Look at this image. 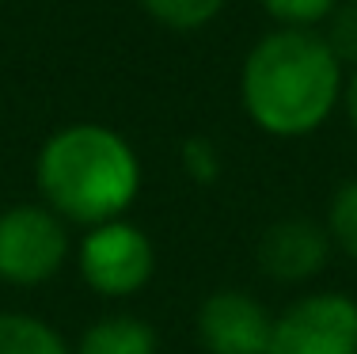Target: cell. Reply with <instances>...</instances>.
Instances as JSON below:
<instances>
[{
	"label": "cell",
	"mask_w": 357,
	"mask_h": 354,
	"mask_svg": "<svg viewBox=\"0 0 357 354\" xmlns=\"http://www.w3.org/2000/svg\"><path fill=\"white\" fill-rule=\"evenodd\" d=\"M346 69L319 31L278 27L243 57L240 103L270 138H308L342 103Z\"/></svg>",
	"instance_id": "cell-1"
},
{
	"label": "cell",
	"mask_w": 357,
	"mask_h": 354,
	"mask_svg": "<svg viewBox=\"0 0 357 354\" xmlns=\"http://www.w3.org/2000/svg\"><path fill=\"white\" fill-rule=\"evenodd\" d=\"M141 179L137 149L103 122H69L54 130L35 160L42 206L80 229L126 217L141 195Z\"/></svg>",
	"instance_id": "cell-2"
},
{
	"label": "cell",
	"mask_w": 357,
	"mask_h": 354,
	"mask_svg": "<svg viewBox=\"0 0 357 354\" xmlns=\"http://www.w3.org/2000/svg\"><path fill=\"white\" fill-rule=\"evenodd\" d=\"M73 256L69 225L42 202H15L0 209V282L38 290L61 274Z\"/></svg>",
	"instance_id": "cell-3"
},
{
	"label": "cell",
	"mask_w": 357,
	"mask_h": 354,
	"mask_svg": "<svg viewBox=\"0 0 357 354\" xmlns=\"http://www.w3.org/2000/svg\"><path fill=\"white\" fill-rule=\"evenodd\" d=\"M73 256L84 286L107 301L137 297L156 274V244L141 225L126 221V217L84 229Z\"/></svg>",
	"instance_id": "cell-4"
},
{
	"label": "cell",
	"mask_w": 357,
	"mask_h": 354,
	"mask_svg": "<svg viewBox=\"0 0 357 354\" xmlns=\"http://www.w3.org/2000/svg\"><path fill=\"white\" fill-rule=\"evenodd\" d=\"M266 354H357V301L338 290H312L274 313Z\"/></svg>",
	"instance_id": "cell-5"
},
{
	"label": "cell",
	"mask_w": 357,
	"mask_h": 354,
	"mask_svg": "<svg viewBox=\"0 0 357 354\" xmlns=\"http://www.w3.org/2000/svg\"><path fill=\"white\" fill-rule=\"evenodd\" d=\"M331 233L327 225L312 221L304 214H289L270 221L255 244L259 274L278 286H308L327 271L331 263Z\"/></svg>",
	"instance_id": "cell-6"
},
{
	"label": "cell",
	"mask_w": 357,
	"mask_h": 354,
	"mask_svg": "<svg viewBox=\"0 0 357 354\" xmlns=\"http://www.w3.org/2000/svg\"><path fill=\"white\" fill-rule=\"evenodd\" d=\"M274 313L248 290H213L194 313V335L206 354H266Z\"/></svg>",
	"instance_id": "cell-7"
},
{
	"label": "cell",
	"mask_w": 357,
	"mask_h": 354,
	"mask_svg": "<svg viewBox=\"0 0 357 354\" xmlns=\"http://www.w3.org/2000/svg\"><path fill=\"white\" fill-rule=\"evenodd\" d=\"M73 354H160V335L141 316L110 313L84 327Z\"/></svg>",
	"instance_id": "cell-8"
},
{
	"label": "cell",
	"mask_w": 357,
	"mask_h": 354,
	"mask_svg": "<svg viewBox=\"0 0 357 354\" xmlns=\"http://www.w3.org/2000/svg\"><path fill=\"white\" fill-rule=\"evenodd\" d=\"M0 354H73V347L42 316L0 313Z\"/></svg>",
	"instance_id": "cell-9"
},
{
	"label": "cell",
	"mask_w": 357,
	"mask_h": 354,
	"mask_svg": "<svg viewBox=\"0 0 357 354\" xmlns=\"http://www.w3.org/2000/svg\"><path fill=\"white\" fill-rule=\"evenodd\" d=\"M141 12L167 31H202L220 15L225 0H137Z\"/></svg>",
	"instance_id": "cell-10"
},
{
	"label": "cell",
	"mask_w": 357,
	"mask_h": 354,
	"mask_svg": "<svg viewBox=\"0 0 357 354\" xmlns=\"http://www.w3.org/2000/svg\"><path fill=\"white\" fill-rule=\"evenodd\" d=\"M327 233H331V244H335L350 263H357V175L346 183H338V191L331 195Z\"/></svg>",
	"instance_id": "cell-11"
},
{
	"label": "cell",
	"mask_w": 357,
	"mask_h": 354,
	"mask_svg": "<svg viewBox=\"0 0 357 354\" xmlns=\"http://www.w3.org/2000/svg\"><path fill=\"white\" fill-rule=\"evenodd\" d=\"M178 164H183V172L190 175V183H198V187H213L220 179V172H225V156H220L217 141L202 138V133H194V138H186L183 145H178Z\"/></svg>",
	"instance_id": "cell-12"
},
{
	"label": "cell",
	"mask_w": 357,
	"mask_h": 354,
	"mask_svg": "<svg viewBox=\"0 0 357 354\" xmlns=\"http://www.w3.org/2000/svg\"><path fill=\"white\" fill-rule=\"evenodd\" d=\"M259 4H262V12H266L270 20H278L282 27L316 31L319 23L331 20L338 0H259Z\"/></svg>",
	"instance_id": "cell-13"
},
{
	"label": "cell",
	"mask_w": 357,
	"mask_h": 354,
	"mask_svg": "<svg viewBox=\"0 0 357 354\" xmlns=\"http://www.w3.org/2000/svg\"><path fill=\"white\" fill-rule=\"evenodd\" d=\"M323 42L331 46L342 69H357V0H346L331 12L327 27H323Z\"/></svg>",
	"instance_id": "cell-14"
},
{
	"label": "cell",
	"mask_w": 357,
	"mask_h": 354,
	"mask_svg": "<svg viewBox=\"0 0 357 354\" xmlns=\"http://www.w3.org/2000/svg\"><path fill=\"white\" fill-rule=\"evenodd\" d=\"M342 111H346V122H350V130L357 133V69L346 77L342 84Z\"/></svg>",
	"instance_id": "cell-15"
}]
</instances>
